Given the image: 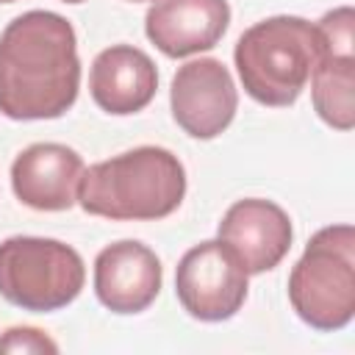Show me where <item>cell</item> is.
<instances>
[{
	"mask_svg": "<svg viewBox=\"0 0 355 355\" xmlns=\"http://www.w3.org/2000/svg\"><path fill=\"white\" fill-rule=\"evenodd\" d=\"M80 89L78 39L55 11H25L0 33V114L8 119H55Z\"/></svg>",
	"mask_w": 355,
	"mask_h": 355,
	"instance_id": "cell-1",
	"label": "cell"
},
{
	"mask_svg": "<svg viewBox=\"0 0 355 355\" xmlns=\"http://www.w3.org/2000/svg\"><path fill=\"white\" fill-rule=\"evenodd\" d=\"M186 197V169L166 147H133L83 169L78 202L86 214L116 222L164 219Z\"/></svg>",
	"mask_w": 355,
	"mask_h": 355,
	"instance_id": "cell-2",
	"label": "cell"
},
{
	"mask_svg": "<svg viewBox=\"0 0 355 355\" xmlns=\"http://www.w3.org/2000/svg\"><path fill=\"white\" fill-rule=\"evenodd\" d=\"M322 53L319 28L302 17H269L247 28L233 50L244 92L269 108L294 105Z\"/></svg>",
	"mask_w": 355,
	"mask_h": 355,
	"instance_id": "cell-3",
	"label": "cell"
},
{
	"mask_svg": "<svg viewBox=\"0 0 355 355\" xmlns=\"http://www.w3.org/2000/svg\"><path fill=\"white\" fill-rule=\"evenodd\" d=\"M288 300L313 330H341L355 316V227L330 225L311 236L288 275Z\"/></svg>",
	"mask_w": 355,
	"mask_h": 355,
	"instance_id": "cell-4",
	"label": "cell"
},
{
	"mask_svg": "<svg viewBox=\"0 0 355 355\" xmlns=\"http://www.w3.org/2000/svg\"><path fill=\"white\" fill-rule=\"evenodd\" d=\"M86 283L78 250L58 239L11 236L0 241V297L33 313L67 308Z\"/></svg>",
	"mask_w": 355,
	"mask_h": 355,
	"instance_id": "cell-5",
	"label": "cell"
},
{
	"mask_svg": "<svg viewBox=\"0 0 355 355\" xmlns=\"http://www.w3.org/2000/svg\"><path fill=\"white\" fill-rule=\"evenodd\" d=\"M247 272L216 239L194 244L178 263L175 294L183 311L200 322H225L247 300Z\"/></svg>",
	"mask_w": 355,
	"mask_h": 355,
	"instance_id": "cell-6",
	"label": "cell"
},
{
	"mask_svg": "<svg viewBox=\"0 0 355 355\" xmlns=\"http://www.w3.org/2000/svg\"><path fill=\"white\" fill-rule=\"evenodd\" d=\"M322 53L311 72L313 111L336 130H352L355 125V11L338 6L319 22Z\"/></svg>",
	"mask_w": 355,
	"mask_h": 355,
	"instance_id": "cell-7",
	"label": "cell"
},
{
	"mask_svg": "<svg viewBox=\"0 0 355 355\" xmlns=\"http://www.w3.org/2000/svg\"><path fill=\"white\" fill-rule=\"evenodd\" d=\"M175 122L191 139L219 136L236 116L239 92L219 58H197L178 67L169 89Z\"/></svg>",
	"mask_w": 355,
	"mask_h": 355,
	"instance_id": "cell-8",
	"label": "cell"
},
{
	"mask_svg": "<svg viewBox=\"0 0 355 355\" xmlns=\"http://www.w3.org/2000/svg\"><path fill=\"white\" fill-rule=\"evenodd\" d=\"M291 236L288 214L261 197L233 202L219 222V241L239 258L247 275L275 269L291 250Z\"/></svg>",
	"mask_w": 355,
	"mask_h": 355,
	"instance_id": "cell-9",
	"label": "cell"
},
{
	"mask_svg": "<svg viewBox=\"0 0 355 355\" xmlns=\"http://www.w3.org/2000/svg\"><path fill=\"white\" fill-rule=\"evenodd\" d=\"M158 255L133 239L103 247L94 258V294L111 313H141L161 291Z\"/></svg>",
	"mask_w": 355,
	"mask_h": 355,
	"instance_id": "cell-10",
	"label": "cell"
},
{
	"mask_svg": "<svg viewBox=\"0 0 355 355\" xmlns=\"http://www.w3.org/2000/svg\"><path fill=\"white\" fill-rule=\"evenodd\" d=\"M83 158L58 141H36L11 164V189L36 211H67L78 202Z\"/></svg>",
	"mask_w": 355,
	"mask_h": 355,
	"instance_id": "cell-11",
	"label": "cell"
},
{
	"mask_svg": "<svg viewBox=\"0 0 355 355\" xmlns=\"http://www.w3.org/2000/svg\"><path fill=\"white\" fill-rule=\"evenodd\" d=\"M227 25V0H155L144 17L147 39L169 58L216 47Z\"/></svg>",
	"mask_w": 355,
	"mask_h": 355,
	"instance_id": "cell-12",
	"label": "cell"
},
{
	"mask_svg": "<svg viewBox=\"0 0 355 355\" xmlns=\"http://www.w3.org/2000/svg\"><path fill=\"white\" fill-rule=\"evenodd\" d=\"M158 89L153 58L133 44H111L92 61V100L114 116H128L150 105Z\"/></svg>",
	"mask_w": 355,
	"mask_h": 355,
	"instance_id": "cell-13",
	"label": "cell"
},
{
	"mask_svg": "<svg viewBox=\"0 0 355 355\" xmlns=\"http://www.w3.org/2000/svg\"><path fill=\"white\" fill-rule=\"evenodd\" d=\"M0 352H58V344L39 327H8L0 336Z\"/></svg>",
	"mask_w": 355,
	"mask_h": 355,
	"instance_id": "cell-14",
	"label": "cell"
},
{
	"mask_svg": "<svg viewBox=\"0 0 355 355\" xmlns=\"http://www.w3.org/2000/svg\"><path fill=\"white\" fill-rule=\"evenodd\" d=\"M130 3H155V0H130Z\"/></svg>",
	"mask_w": 355,
	"mask_h": 355,
	"instance_id": "cell-15",
	"label": "cell"
},
{
	"mask_svg": "<svg viewBox=\"0 0 355 355\" xmlns=\"http://www.w3.org/2000/svg\"><path fill=\"white\" fill-rule=\"evenodd\" d=\"M64 3H83V0H64Z\"/></svg>",
	"mask_w": 355,
	"mask_h": 355,
	"instance_id": "cell-16",
	"label": "cell"
},
{
	"mask_svg": "<svg viewBox=\"0 0 355 355\" xmlns=\"http://www.w3.org/2000/svg\"><path fill=\"white\" fill-rule=\"evenodd\" d=\"M0 3H14V0H0Z\"/></svg>",
	"mask_w": 355,
	"mask_h": 355,
	"instance_id": "cell-17",
	"label": "cell"
}]
</instances>
